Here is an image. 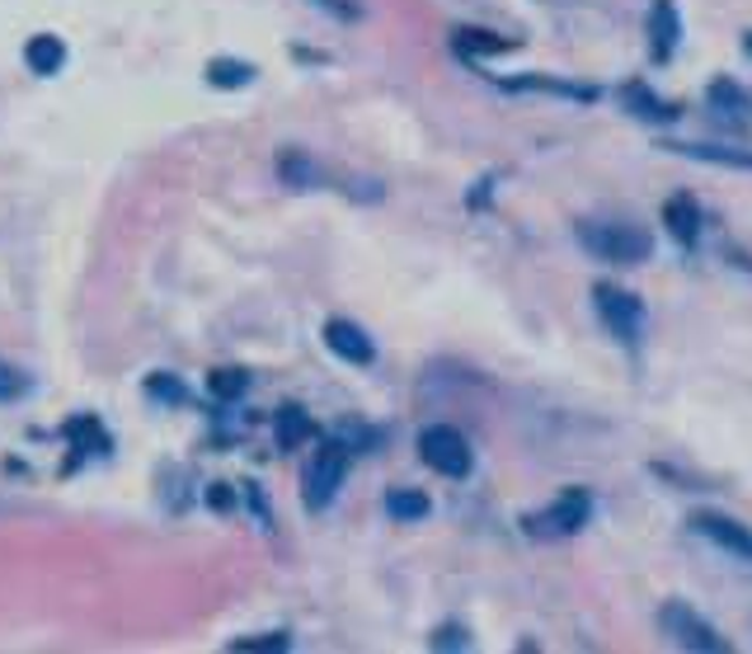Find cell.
I'll return each mask as SVG.
<instances>
[{
	"instance_id": "cell-18",
	"label": "cell",
	"mask_w": 752,
	"mask_h": 654,
	"mask_svg": "<svg viewBox=\"0 0 752 654\" xmlns=\"http://www.w3.org/2000/svg\"><path fill=\"white\" fill-rule=\"evenodd\" d=\"M207 80L217 85V90H240V85L254 80V66L250 62H231V56H217V62H207Z\"/></svg>"
},
{
	"instance_id": "cell-21",
	"label": "cell",
	"mask_w": 752,
	"mask_h": 654,
	"mask_svg": "<svg viewBox=\"0 0 752 654\" xmlns=\"http://www.w3.org/2000/svg\"><path fill=\"white\" fill-rule=\"evenodd\" d=\"M24 391H28V377L14 373L10 363H0V401H20Z\"/></svg>"
},
{
	"instance_id": "cell-7",
	"label": "cell",
	"mask_w": 752,
	"mask_h": 654,
	"mask_svg": "<svg viewBox=\"0 0 752 654\" xmlns=\"http://www.w3.org/2000/svg\"><path fill=\"white\" fill-rule=\"evenodd\" d=\"M711 118L719 127H734V133H743V127H752V95L743 90L739 80L719 76L711 85Z\"/></svg>"
},
{
	"instance_id": "cell-14",
	"label": "cell",
	"mask_w": 752,
	"mask_h": 654,
	"mask_svg": "<svg viewBox=\"0 0 752 654\" xmlns=\"http://www.w3.org/2000/svg\"><path fill=\"white\" fill-rule=\"evenodd\" d=\"M278 175H282L288 189H316V184H320V165L310 161L306 151H282L278 155Z\"/></svg>"
},
{
	"instance_id": "cell-17",
	"label": "cell",
	"mask_w": 752,
	"mask_h": 654,
	"mask_svg": "<svg viewBox=\"0 0 752 654\" xmlns=\"http://www.w3.org/2000/svg\"><path fill=\"white\" fill-rule=\"evenodd\" d=\"M386 514L395 523H419V518H429V494L423 490H391L386 494Z\"/></svg>"
},
{
	"instance_id": "cell-20",
	"label": "cell",
	"mask_w": 752,
	"mask_h": 654,
	"mask_svg": "<svg viewBox=\"0 0 752 654\" xmlns=\"http://www.w3.org/2000/svg\"><path fill=\"white\" fill-rule=\"evenodd\" d=\"M212 391H217L221 401H231V395L245 391V373H235V367H217V373H212Z\"/></svg>"
},
{
	"instance_id": "cell-2",
	"label": "cell",
	"mask_w": 752,
	"mask_h": 654,
	"mask_svg": "<svg viewBox=\"0 0 752 654\" xmlns=\"http://www.w3.org/2000/svg\"><path fill=\"white\" fill-rule=\"evenodd\" d=\"M344 476H348V448L344 443H320L306 462V476H302V500L310 514L334 504V494L344 490Z\"/></svg>"
},
{
	"instance_id": "cell-11",
	"label": "cell",
	"mask_w": 752,
	"mask_h": 654,
	"mask_svg": "<svg viewBox=\"0 0 752 654\" xmlns=\"http://www.w3.org/2000/svg\"><path fill=\"white\" fill-rule=\"evenodd\" d=\"M663 226L673 231L677 246L691 250V246H697V236H701V207L691 203L687 193H677V198H668V203H663Z\"/></svg>"
},
{
	"instance_id": "cell-4",
	"label": "cell",
	"mask_w": 752,
	"mask_h": 654,
	"mask_svg": "<svg viewBox=\"0 0 752 654\" xmlns=\"http://www.w3.org/2000/svg\"><path fill=\"white\" fill-rule=\"evenodd\" d=\"M419 457L447 480L471 476V443H466V433L451 429V424H433V429L419 433Z\"/></svg>"
},
{
	"instance_id": "cell-3",
	"label": "cell",
	"mask_w": 752,
	"mask_h": 654,
	"mask_svg": "<svg viewBox=\"0 0 752 654\" xmlns=\"http://www.w3.org/2000/svg\"><path fill=\"white\" fill-rule=\"evenodd\" d=\"M592 306H598V320L607 325V335L621 339V344H640L645 339V306L640 297L612 288V282H598L592 288Z\"/></svg>"
},
{
	"instance_id": "cell-25",
	"label": "cell",
	"mask_w": 752,
	"mask_h": 654,
	"mask_svg": "<svg viewBox=\"0 0 752 654\" xmlns=\"http://www.w3.org/2000/svg\"><path fill=\"white\" fill-rule=\"evenodd\" d=\"M316 5H320V10H330L334 20H358V14H362L358 5H353V0H316Z\"/></svg>"
},
{
	"instance_id": "cell-9",
	"label": "cell",
	"mask_w": 752,
	"mask_h": 654,
	"mask_svg": "<svg viewBox=\"0 0 752 654\" xmlns=\"http://www.w3.org/2000/svg\"><path fill=\"white\" fill-rule=\"evenodd\" d=\"M324 344H330L334 359H344L353 367H372V359H377V344L353 320H330V325H324Z\"/></svg>"
},
{
	"instance_id": "cell-24",
	"label": "cell",
	"mask_w": 752,
	"mask_h": 654,
	"mask_svg": "<svg viewBox=\"0 0 752 654\" xmlns=\"http://www.w3.org/2000/svg\"><path fill=\"white\" fill-rule=\"evenodd\" d=\"M146 391H151V395H165V401H183L179 381H169V377H151V381H146Z\"/></svg>"
},
{
	"instance_id": "cell-8",
	"label": "cell",
	"mask_w": 752,
	"mask_h": 654,
	"mask_svg": "<svg viewBox=\"0 0 752 654\" xmlns=\"http://www.w3.org/2000/svg\"><path fill=\"white\" fill-rule=\"evenodd\" d=\"M691 528H697L701 537H711L719 551H729V556H739V561L752 565V532L743 528V523H734L725 514H697V518H691Z\"/></svg>"
},
{
	"instance_id": "cell-23",
	"label": "cell",
	"mask_w": 752,
	"mask_h": 654,
	"mask_svg": "<svg viewBox=\"0 0 752 654\" xmlns=\"http://www.w3.org/2000/svg\"><path fill=\"white\" fill-rule=\"evenodd\" d=\"M466 645H471V641H466L461 627H443L433 636V650H466Z\"/></svg>"
},
{
	"instance_id": "cell-5",
	"label": "cell",
	"mask_w": 752,
	"mask_h": 654,
	"mask_svg": "<svg viewBox=\"0 0 752 654\" xmlns=\"http://www.w3.org/2000/svg\"><path fill=\"white\" fill-rule=\"evenodd\" d=\"M592 514V500H588V490H564L556 504L541 508V514H532L527 518V532L536 537V542H560V537H574L578 528L588 523Z\"/></svg>"
},
{
	"instance_id": "cell-16",
	"label": "cell",
	"mask_w": 752,
	"mask_h": 654,
	"mask_svg": "<svg viewBox=\"0 0 752 654\" xmlns=\"http://www.w3.org/2000/svg\"><path fill=\"white\" fill-rule=\"evenodd\" d=\"M673 151L697 155V161H715V165H734V169H752L748 147H687V141H673Z\"/></svg>"
},
{
	"instance_id": "cell-10",
	"label": "cell",
	"mask_w": 752,
	"mask_h": 654,
	"mask_svg": "<svg viewBox=\"0 0 752 654\" xmlns=\"http://www.w3.org/2000/svg\"><path fill=\"white\" fill-rule=\"evenodd\" d=\"M683 42V20H677V5L673 0H654L649 5V56L654 62H668Z\"/></svg>"
},
{
	"instance_id": "cell-1",
	"label": "cell",
	"mask_w": 752,
	"mask_h": 654,
	"mask_svg": "<svg viewBox=\"0 0 752 654\" xmlns=\"http://www.w3.org/2000/svg\"><path fill=\"white\" fill-rule=\"evenodd\" d=\"M578 246H584L592 260H607V264H645L649 254H654V236L645 231V226L635 222H578L574 226Z\"/></svg>"
},
{
	"instance_id": "cell-15",
	"label": "cell",
	"mask_w": 752,
	"mask_h": 654,
	"mask_svg": "<svg viewBox=\"0 0 752 654\" xmlns=\"http://www.w3.org/2000/svg\"><path fill=\"white\" fill-rule=\"evenodd\" d=\"M621 104H626L630 113H640V118H649V123H668L673 113H677V109H668V104H663V99H654V95H649L640 80H630L626 90H621Z\"/></svg>"
},
{
	"instance_id": "cell-22",
	"label": "cell",
	"mask_w": 752,
	"mask_h": 654,
	"mask_svg": "<svg viewBox=\"0 0 752 654\" xmlns=\"http://www.w3.org/2000/svg\"><path fill=\"white\" fill-rule=\"evenodd\" d=\"M231 650H288V636H250V641H231Z\"/></svg>"
},
{
	"instance_id": "cell-13",
	"label": "cell",
	"mask_w": 752,
	"mask_h": 654,
	"mask_svg": "<svg viewBox=\"0 0 752 654\" xmlns=\"http://www.w3.org/2000/svg\"><path fill=\"white\" fill-rule=\"evenodd\" d=\"M310 433H316V424H310V415H306L302 405H282V410H278V419H273V438H278V448H288V452H292V448H302Z\"/></svg>"
},
{
	"instance_id": "cell-12",
	"label": "cell",
	"mask_w": 752,
	"mask_h": 654,
	"mask_svg": "<svg viewBox=\"0 0 752 654\" xmlns=\"http://www.w3.org/2000/svg\"><path fill=\"white\" fill-rule=\"evenodd\" d=\"M24 62L34 76H56V71L66 66V42L56 38V34H38V38H28L24 42Z\"/></svg>"
},
{
	"instance_id": "cell-6",
	"label": "cell",
	"mask_w": 752,
	"mask_h": 654,
	"mask_svg": "<svg viewBox=\"0 0 752 654\" xmlns=\"http://www.w3.org/2000/svg\"><path fill=\"white\" fill-rule=\"evenodd\" d=\"M659 627H663V636H673L683 650H697V654H725L729 650L725 636H719L711 621H701L687 603H663Z\"/></svg>"
},
{
	"instance_id": "cell-19",
	"label": "cell",
	"mask_w": 752,
	"mask_h": 654,
	"mask_svg": "<svg viewBox=\"0 0 752 654\" xmlns=\"http://www.w3.org/2000/svg\"><path fill=\"white\" fill-rule=\"evenodd\" d=\"M513 42L508 38H489L485 28H457V52L461 56H475V52H508Z\"/></svg>"
}]
</instances>
